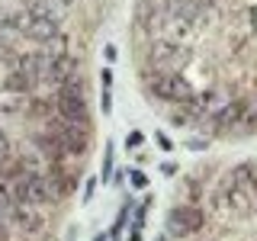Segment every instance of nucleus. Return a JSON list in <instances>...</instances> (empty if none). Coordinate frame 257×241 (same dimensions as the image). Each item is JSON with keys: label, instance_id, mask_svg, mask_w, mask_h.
I'll list each match as a JSON object with an SVG mask.
<instances>
[{"label": "nucleus", "instance_id": "obj_1", "mask_svg": "<svg viewBox=\"0 0 257 241\" xmlns=\"http://www.w3.org/2000/svg\"><path fill=\"white\" fill-rule=\"evenodd\" d=\"M13 187V199L16 203H29V206H45L52 203V187H48V177L42 171H23L16 180H10Z\"/></svg>", "mask_w": 257, "mask_h": 241}, {"label": "nucleus", "instance_id": "obj_2", "mask_svg": "<svg viewBox=\"0 0 257 241\" xmlns=\"http://www.w3.org/2000/svg\"><path fill=\"white\" fill-rule=\"evenodd\" d=\"M151 90H155V96H161V100H171V103H190L193 96V87H190V80L187 77H180V74H164V77H158L155 84H151Z\"/></svg>", "mask_w": 257, "mask_h": 241}, {"label": "nucleus", "instance_id": "obj_3", "mask_svg": "<svg viewBox=\"0 0 257 241\" xmlns=\"http://www.w3.org/2000/svg\"><path fill=\"white\" fill-rule=\"evenodd\" d=\"M55 116H58V119H68V123H84V126H90L84 93H55Z\"/></svg>", "mask_w": 257, "mask_h": 241}, {"label": "nucleus", "instance_id": "obj_4", "mask_svg": "<svg viewBox=\"0 0 257 241\" xmlns=\"http://www.w3.org/2000/svg\"><path fill=\"white\" fill-rule=\"evenodd\" d=\"M48 187H52L55 199H64L77 190V167H64V164H52L48 167Z\"/></svg>", "mask_w": 257, "mask_h": 241}, {"label": "nucleus", "instance_id": "obj_5", "mask_svg": "<svg viewBox=\"0 0 257 241\" xmlns=\"http://www.w3.org/2000/svg\"><path fill=\"white\" fill-rule=\"evenodd\" d=\"M167 222H171V231L174 235H193V231L203 228V212H199L196 206H177L171 215H167Z\"/></svg>", "mask_w": 257, "mask_h": 241}, {"label": "nucleus", "instance_id": "obj_6", "mask_svg": "<svg viewBox=\"0 0 257 241\" xmlns=\"http://www.w3.org/2000/svg\"><path fill=\"white\" fill-rule=\"evenodd\" d=\"M23 32H26V39H32V42H52L55 36H61L55 16H29V23H26Z\"/></svg>", "mask_w": 257, "mask_h": 241}, {"label": "nucleus", "instance_id": "obj_7", "mask_svg": "<svg viewBox=\"0 0 257 241\" xmlns=\"http://www.w3.org/2000/svg\"><path fill=\"white\" fill-rule=\"evenodd\" d=\"M10 222H16L23 231H39L45 225L39 206H29V203H13L10 206Z\"/></svg>", "mask_w": 257, "mask_h": 241}, {"label": "nucleus", "instance_id": "obj_8", "mask_svg": "<svg viewBox=\"0 0 257 241\" xmlns=\"http://www.w3.org/2000/svg\"><path fill=\"white\" fill-rule=\"evenodd\" d=\"M196 13H199V4L196 0H167V16L177 23H190L196 20Z\"/></svg>", "mask_w": 257, "mask_h": 241}, {"label": "nucleus", "instance_id": "obj_9", "mask_svg": "<svg viewBox=\"0 0 257 241\" xmlns=\"http://www.w3.org/2000/svg\"><path fill=\"white\" fill-rule=\"evenodd\" d=\"M4 90H7V93H32V90H36V80H32L29 74H23V71L16 68L13 74L4 80Z\"/></svg>", "mask_w": 257, "mask_h": 241}, {"label": "nucleus", "instance_id": "obj_10", "mask_svg": "<svg viewBox=\"0 0 257 241\" xmlns=\"http://www.w3.org/2000/svg\"><path fill=\"white\" fill-rule=\"evenodd\" d=\"M29 116H36V119H52V112H55V103L52 100H42V96H36V100L26 106Z\"/></svg>", "mask_w": 257, "mask_h": 241}, {"label": "nucleus", "instance_id": "obj_11", "mask_svg": "<svg viewBox=\"0 0 257 241\" xmlns=\"http://www.w3.org/2000/svg\"><path fill=\"white\" fill-rule=\"evenodd\" d=\"M251 174H254V167H251V164H238L235 171H231L228 180L235 183V187H247V183H251Z\"/></svg>", "mask_w": 257, "mask_h": 241}, {"label": "nucleus", "instance_id": "obj_12", "mask_svg": "<svg viewBox=\"0 0 257 241\" xmlns=\"http://www.w3.org/2000/svg\"><path fill=\"white\" fill-rule=\"evenodd\" d=\"M228 203L235 206V209H241V212H244V209H247V196H244V187H235V183H231V187H228Z\"/></svg>", "mask_w": 257, "mask_h": 241}, {"label": "nucleus", "instance_id": "obj_13", "mask_svg": "<svg viewBox=\"0 0 257 241\" xmlns=\"http://www.w3.org/2000/svg\"><path fill=\"white\" fill-rule=\"evenodd\" d=\"M13 161V145H10V139H7V132L0 129V167H7Z\"/></svg>", "mask_w": 257, "mask_h": 241}, {"label": "nucleus", "instance_id": "obj_14", "mask_svg": "<svg viewBox=\"0 0 257 241\" xmlns=\"http://www.w3.org/2000/svg\"><path fill=\"white\" fill-rule=\"evenodd\" d=\"M132 183H135V187H145L148 180H145V174H142V171H132Z\"/></svg>", "mask_w": 257, "mask_h": 241}, {"label": "nucleus", "instance_id": "obj_15", "mask_svg": "<svg viewBox=\"0 0 257 241\" xmlns=\"http://www.w3.org/2000/svg\"><path fill=\"white\" fill-rule=\"evenodd\" d=\"M247 126H257V100L251 103V116H247Z\"/></svg>", "mask_w": 257, "mask_h": 241}, {"label": "nucleus", "instance_id": "obj_16", "mask_svg": "<svg viewBox=\"0 0 257 241\" xmlns=\"http://www.w3.org/2000/svg\"><path fill=\"white\" fill-rule=\"evenodd\" d=\"M125 145H142V135H139V132H132V135L125 139Z\"/></svg>", "mask_w": 257, "mask_h": 241}, {"label": "nucleus", "instance_id": "obj_17", "mask_svg": "<svg viewBox=\"0 0 257 241\" xmlns=\"http://www.w3.org/2000/svg\"><path fill=\"white\" fill-rule=\"evenodd\" d=\"M247 187H251V193L257 196V167H254V174H251V183H247Z\"/></svg>", "mask_w": 257, "mask_h": 241}, {"label": "nucleus", "instance_id": "obj_18", "mask_svg": "<svg viewBox=\"0 0 257 241\" xmlns=\"http://www.w3.org/2000/svg\"><path fill=\"white\" fill-rule=\"evenodd\" d=\"M61 4H74V0H61Z\"/></svg>", "mask_w": 257, "mask_h": 241}, {"label": "nucleus", "instance_id": "obj_19", "mask_svg": "<svg viewBox=\"0 0 257 241\" xmlns=\"http://www.w3.org/2000/svg\"><path fill=\"white\" fill-rule=\"evenodd\" d=\"M96 241H103V238H96Z\"/></svg>", "mask_w": 257, "mask_h": 241}]
</instances>
